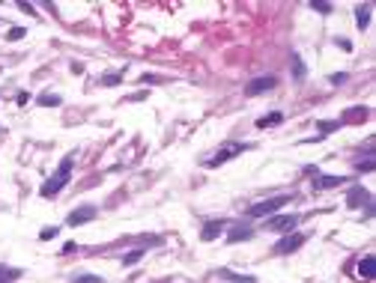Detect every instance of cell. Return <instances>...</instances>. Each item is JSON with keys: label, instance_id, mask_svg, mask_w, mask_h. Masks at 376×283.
<instances>
[{"label": "cell", "instance_id": "2", "mask_svg": "<svg viewBox=\"0 0 376 283\" xmlns=\"http://www.w3.org/2000/svg\"><path fill=\"white\" fill-rule=\"evenodd\" d=\"M287 203H290V197H272V200L254 203V206L248 209V215H251V218H272V215H278V209H284Z\"/></svg>", "mask_w": 376, "mask_h": 283}, {"label": "cell", "instance_id": "12", "mask_svg": "<svg viewBox=\"0 0 376 283\" xmlns=\"http://www.w3.org/2000/svg\"><path fill=\"white\" fill-rule=\"evenodd\" d=\"M371 3H365V6H359L356 9V24H359V30H368V24H371Z\"/></svg>", "mask_w": 376, "mask_h": 283}, {"label": "cell", "instance_id": "11", "mask_svg": "<svg viewBox=\"0 0 376 283\" xmlns=\"http://www.w3.org/2000/svg\"><path fill=\"white\" fill-rule=\"evenodd\" d=\"M359 275H362V281H374L376 278V257H365V260L359 263Z\"/></svg>", "mask_w": 376, "mask_h": 283}, {"label": "cell", "instance_id": "14", "mask_svg": "<svg viewBox=\"0 0 376 283\" xmlns=\"http://www.w3.org/2000/svg\"><path fill=\"white\" fill-rule=\"evenodd\" d=\"M221 230H224V224H221V221H209V224L203 227L200 239H203V242H212V239H218V233H221Z\"/></svg>", "mask_w": 376, "mask_h": 283}, {"label": "cell", "instance_id": "22", "mask_svg": "<svg viewBox=\"0 0 376 283\" xmlns=\"http://www.w3.org/2000/svg\"><path fill=\"white\" fill-rule=\"evenodd\" d=\"M347 113H350L347 119H368L371 110H368V107H353V110H347Z\"/></svg>", "mask_w": 376, "mask_h": 283}, {"label": "cell", "instance_id": "29", "mask_svg": "<svg viewBox=\"0 0 376 283\" xmlns=\"http://www.w3.org/2000/svg\"><path fill=\"white\" fill-rule=\"evenodd\" d=\"M155 81H158L155 75H140V84H155Z\"/></svg>", "mask_w": 376, "mask_h": 283}, {"label": "cell", "instance_id": "9", "mask_svg": "<svg viewBox=\"0 0 376 283\" xmlns=\"http://www.w3.org/2000/svg\"><path fill=\"white\" fill-rule=\"evenodd\" d=\"M350 179L347 176H317L314 179V188L317 191H326V188H338V185H347Z\"/></svg>", "mask_w": 376, "mask_h": 283}, {"label": "cell", "instance_id": "18", "mask_svg": "<svg viewBox=\"0 0 376 283\" xmlns=\"http://www.w3.org/2000/svg\"><path fill=\"white\" fill-rule=\"evenodd\" d=\"M21 272L18 269H9V266H0V283H12Z\"/></svg>", "mask_w": 376, "mask_h": 283}, {"label": "cell", "instance_id": "6", "mask_svg": "<svg viewBox=\"0 0 376 283\" xmlns=\"http://www.w3.org/2000/svg\"><path fill=\"white\" fill-rule=\"evenodd\" d=\"M275 84H278V78H275V75H263V78H254V81H248L245 93H248V95H260V93L272 90Z\"/></svg>", "mask_w": 376, "mask_h": 283}, {"label": "cell", "instance_id": "8", "mask_svg": "<svg viewBox=\"0 0 376 283\" xmlns=\"http://www.w3.org/2000/svg\"><path fill=\"white\" fill-rule=\"evenodd\" d=\"M362 203L371 206V191L362 188V185H353V188H350V197H347V206H350V209H359Z\"/></svg>", "mask_w": 376, "mask_h": 283}, {"label": "cell", "instance_id": "20", "mask_svg": "<svg viewBox=\"0 0 376 283\" xmlns=\"http://www.w3.org/2000/svg\"><path fill=\"white\" fill-rule=\"evenodd\" d=\"M72 283H102V278L99 275H75Z\"/></svg>", "mask_w": 376, "mask_h": 283}, {"label": "cell", "instance_id": "15", "mask_svg": "<svg viewBox=\"0 0 376 283\" xmlns=\"http://www.w3.org/2000/svg\"><path fill=\"white\" fill-rule=\"evenodd\" d=\"M218 275L230 283H257V278H251V275H236V272H230V269H221Z\"/></svg>", "mask_w": 376, "mask_h": 283}, {"label": "cell", "instance_id": "16", "mask_svg": "<svg viewBox=\"0 0 376 283\" xmlns=\"http://www.w3.org/2000/svg\"><path fill=\"white\" fill-rule=\"evenodd\" d=\"M305 75H308V69H305L302 57H299V54H293V78H296V81H305Z\"/></svg>", "mask_w": 376, "mask_h": 283}, {"label": "cell", "instance_id": "4", "mask_svg": "<svg viewBox=\"0 0 376 283\" xmlns=\"http://www.w3.org/2000/svg\"><path fill=\"white\" fill-rule=\"evenodd\" d=\"M296 215H272V218H266V230H272V233H290L293 227H296Z\"/></svg>", "mask_w": 376, "mask_h": 283}, {"label": "cell", "instance_id": "3", "mask_svg": "<svg viewBox=\"0 0 376 283\" xmlns=\"http://www.w3.org/2000/svg\"><path fill=\"white\" fill-rule=\"evenodd\" d=\"M242 149H245L242 143H224V146H221V149H218L215 155H209V158H206V167H218V164H224V161L236 158V155H239Z\"/></svg>", "mask_w": 376, "mask_h": 283}, {"label": "cell", "instance_id": "25", "mask_svg": "<svg viewBox=\"0 0 376 283\" xmlns=\"http://www.w3.org/2000/svg\"><path fill=\"white\" fill-rule=\"evenodd\" d=\"M24 33H27L24 27H12V30H9V42H15V39H24Z\"/></svg>", "mask_w": 376, "mask_h": 283}, {"label": "cell", "instance_id": "27", "mask_svg": "<svg viewBox=\"0 0 376 283\" xmlns=\"http://www.w3.org/2000/svg\"><path fill=\"white\" fill-rule=\"evenodd\" d=\"M18 6H21V9H24L27 15H36V6H30V3H18Z\"/></svg>", "mask_w": 376, "mask_h": 283}, {"label": "cell", "instance_id": "5", "mask_svg": "<svg viewBox=\"0 0 376 283\" xmlns=\"http://www.w3.org/2000/svg\"><path fill=\"white\" fill-rule=\"evenodd\" d=\"M302 245H305V236H302V233H293V236L287 233V236H284V239L275 245V254H278V257H284V254H293V251H299Z\"/></svg>", "mask_w": 376, "mask_h": 283}, {"label": "cell", "instance_id": "10", "mask_svg": "<svg viewBox=\"0 0 376 283\" xmlns=\"http://www.w3.org/2000/svg\"><path fill=\"white\" fill-rule=\"evenodd\" d=\"M248 239H254V230L245 227V224H236V227L227 233V242H230V245H236V242H248Z\"/></svg>", "mask_w": 376, "mask_h": 283}, {"label": "cell", "instance_id": "17", "mask_svg": "<svg viewBox=\"0 0 376 283\" xmlns=\"http://www.w3.org/2000/svg\"><path fill=\"white\" fill-rule=\"evenodd\" d=\"M39 104H42V107H57V104H60V95H57V93H42V95H39Z\"/></svg>", "mask_w": 376, "mask_h": 283}, {"label": "cell", "instance_id": "7", "mask_svg": "<svg viewBox=\"0 0 376 283\" xmlns=\"http://www.w3.org/2000/svg\"><path fill=\"white\" fill-rule=\"evenodd\" d=\"M99 215V209L96 206H81V209H75L72 215H69V227H81V224H90L93 218Z\"/></svg>", "mask_w": 376, "mask_h": 283}, {"label": "cell", "instance_id": "1", "mask_svg": "<svg viewBox=\"0 0 376 283\" xmlns=\"http://www.w3.org/2000/svg\"><path fill=\"white\" fill-rule=\"evenodd\" d=\"M72 164H75V155H66L63 161H60V167H57V173L39 188V194L42 197H57L60 191H63V185L69 182V176H72Z\"/></svg>", "mask_w": 376, "mask_h": 283}, {"label": "cell", "instance_id": "24", "mask_svg": "<svg viewBox=\"0 0 376 283\" xmlns=\"http://www.w3.org/2000/svg\"><path fill=\"white\" fill-rule=\"evenodd\" d=\"M57 233H60V230H57V227H45V230H42V233H39V239H42V242H48V239H54V236H57Z\"/></svg>", "mask_w": 376, "mask_h": 283}, {"label": "cell", "instance_id": "19", "mask_svg": "<svg viewBox=\"0 0 376 283\" xmlns=\"http://www.w3.org/2000/svg\"><path fill=\"white\" fill-rule=\"evenodd\" d=\"M102 84H105V87H117V84H123V72H111V75H105Z\"/></svg>", "mask_w": 376, "mask_h": 283}, {"label": "cell", "instance_id": "13", "mask_svg": "<svg viewBox=\"0 0 376 283\" xmlns=\"http://www.w3.org/2000/svg\"><path fill=\"white\" fill-rule=\"evenodd\" d=\"M284 122V113L281 110H272L269 116H260L257 119V128H272V125H281Z\"/></svg>", "mask_w": 376, "mask_h": 283}, {"label": "cell", "instance_id": "26", "mask_svg": "<svg viewBox=\"0 0 376 283\" xmlns=\"http://www.w3.org/2000/svg\"><path fill=\"white\" fill-rule=\"evenodd\" d=\"M356 167H359V170H374V158H365V161H359Z\"/></svg>", "mask_w": 376, "mask_h": 283}, {"label": "cell", "instance_id": "28", "mask_svg": "<svg viewBox=\"0 0 376 283\" xmlns=\"http://www.w3.org/2000/svg\"><path fill=\"white\" fill-rule=\"evenodd\" d=\"M338 45H341L344 51H353V42H350V39H338Z\"/></svg>", "mask_w": 376, "mask_h": 283}, {"label": "cell", "instance_id": "23", "mask_svg": "<svg viewBox=\"0 0 376 283\" xmlns=\"http://www.w3.org/2000/svg\"><path fill=\"white\" fill-rule=\"evenodd\" d=\"M140 257H143V251H131L123 257V266H134V263H140Z\"/></svg>", "mask_w": 376, "mask_h": 283}, {"label": "cell", "instance_id": "30", "mask_svg": "<svg viewBox=\"0 0 376 283\" xmlns=\"http://www.w3.org/2000/svg\"><path fill=\"white\" fill-rule=\"evenodd\" d=\"M329 81H332V84H344V81H347V75H332Z\"/></svg>", "mask_w": 376, "mask_h": 283}, {"label": "cell", "instance_id": "21", "mask_svg": "<svg viewBox=\"0 0 376 283\" xmlns=\"http://www.w3.org/2000/svg\"><path fill=\"white\" fill-rule=\"evenodd\" d=\"M311 9H317L323 15H332V3H323V0H311Z\"/></svg>", "mask_w": 376, "mask_h": 283}]
</instances>
